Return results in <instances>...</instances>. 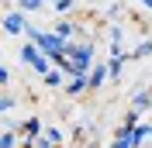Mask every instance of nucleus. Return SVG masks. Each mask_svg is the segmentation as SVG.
Wrapping results in <instances>:
<instances>
[{
    "label": "nucleus",
    "instance_id": "20e7f679",
    "mask_svg": "<svg viewBox=\"0 0 152 148\" xmlns=\"http://www.w3.org/2000/svg\"><path fill=\"white\" fill-rule=\"evenodd\" d=\"M56 7H59V10H69V7H73V0H56Z\"/></svg>",
    "mask_w": 152,
    "mask_h": 148
},
{
    "label": "nucleus",
    "instance_id": "7ed1b4c3",
    "mask_svg": "<svg viewBox=\"0 0 152 148\" xmlns=\"http://www.w3.org/2000/svg\"><path fill=\"white\" fill-rule=\"evenodd\" d=\"M59 79H62L59 73H45V83H48V86H59Z\"/></svg>",
    "mask_w": 152,
    "mask_h": 148
},
{
    "label": "nucleus",
    "instance_id": "f03ea898",
    "mask_svg": "<svg viewBox=\"0 0 152 148\" xmlns=\"http://www.w3.org/2000/svg\"><path fill=\"white\" fill-rule=\"evenodd\" d=\"M100 83H104V65H97L94 76H90V86H100Z\"/></svg>",
    "mask_w": 152,
    "mask_h": 148
},
{
    "label": "nucleus",
    "instance_id": "39448f33",
    "mask_svg": "<svg viewBox=\"0 0 152 148\" xmlns=\"http://www.w3.org/2000/svg\"><path fill=\"white\" fill-rule=\"evenodd\" d=\"M145 7H152V0H145Z\"/></svg>",
    "mask_w": 152,
    "mask_h": 148
},
{
    "label": "nucleus",
    "instance_id": "f257e3e1",
    "mask_svg": "<svg viewBox=\"0 0 152 148\" xmlns=\"http://www.w3.org/2000/svg\"><path fill=\"white\" fill-rule=\"evenodd\" d=\"M4 28H7L10 35H18V31H24V17H21V14H7V17H4Z\"/></svg>",
    "mask_w": 152,
    "mask_h": 148
}]
</instances>
